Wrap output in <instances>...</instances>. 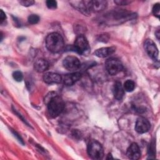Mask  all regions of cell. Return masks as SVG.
Wrapping results in <instances>:
<instances>
[{
	"instance_id": "d6986e66",
	"label": "cell",
	"mask_w": 160,
	"mask_h": 160,
	"mask_svg": "<svg viewBox=\"0 0 160 160\" xmlns=\"http://www.w3.org/2000/svg\"><path fill=\"white\" fill-rule=\"evenodd\" d=\"M159 12H160V6L159 3H156L153 6L152 8V13L154 16L159 18Z\"/></svg>"
},
{
	"instance_id": "3957f363",
	"label": "cell",
	"mask_w": 160,
	"mask_h": 160,
	"mask_svg": "<svg viewBox=\"0 0 160 160\" xmlns=\"http://www.w3.org/2000/svg\"><path fill=\"white\" fill-rule=\"evenodd\" d=\"M88 153L93 159H101L104 156V150L102 145L97 141H91L88 146Z\"/></svg>"
},
{
	"instance_id": "277c9868",
	"label": "cell",
	"mask_w": 160,
	"mask_h": 160,
	"mask_svg": "<svg viewBox=\"0 0 160 160\" xmlns=\"http://www.w3.org/2000/svg\"><path fill=\"white\" fill-rule=\"evenodd\" d=\"M74 49L79 54L86 55L89 53L90 47L86 38L82 35H78L74 41Z\"/></svg>"
},
{
	"instance_id": "4316f807",
	"label": "cell",
	"mask_w": 160,
	"mask_h": 160,
	"mask_svg": "<svg viewBox=\"0 0 160 160\" xmlns=\"http://www.w3.org/2000/svg\"><path fill=\"white\" fill-rule=\"evenodd\" d=\"M109 158H111V159H112V156H111V154H108V157L107 158V159H108Z\"/></svg>"
},
{
	"instance_id": "5bb4252c",
	"label": "cell",
	"mask_w": 160,
	"mask_h": 160,
	"mask_svg": "<svg viewBox=\"0 0 160 160\" xmlns=\"http://www.w3.org/2000/svg\"><path fill=\"white\" fill-rule=\"evenodd\" d=\"M34 68L38 72H43L49 68V62L44 59H38L34 64Z\"/></svg>"
},
{
	"instance_id": "5b68a950",
	"label": "cell",
	"mask_w": 160,
	"mask_h": 160,
	"mask_svg": "<svg viewBox=\"0 0 160 160\" xmlns=\"http://www.w3.org/2000/svg\"><path fill=\"white\" fill-rule=\"evenodd\" d=\"M105 67L108 72L112 76L118 74L123 69L121 62L116 58L108 59L105 62Z\"/></svg>"
},
{
	"instance_id": "ffe728a7",
	"label": "cell",
	"mask_w": 160,
	"mask_h": 160,
	"mask_svg": "<svg viewBox=\"0 0 160 160\" xmlns=\"http://www.w3.org/2000/svg\"><path fill=\"white\" fill-rule=\"evenodd\" d=\"M46 6L49 9H55L57 7V2L54 0H48L46 1Z\"/></svg>"
},
{
	"instance_id": "2e32d148",
	"label": "cell",
	"mask_w": 160,
	"mask_h": 160,
	"mask_svg": "<svg viewBox=\"0 0 160 160\" xmlns=\"http://www.w3.org/2000/svg\"><path fill=\"white\" fill-rule=\"evenodd\" d=\"M135 88V83L133 81L128 79L124 83V89L126 90L127 92H131Z\"/></svg>"
},
{
	"instance_id": "e0dca14e",
	"label": "cell",
	"mask_w": 160,
	"mask_h": 160,
	"mask_svg": "<svg viewBox=\"0 0 160 160\" xmlns=\"http://www.w3.org/2000/svg\"><path fill=\"white\" fill-rule=\"evenodd\" d=\"M28 22L31 24H37L39 21V17L37 14H31L28 17Z\"/></svg>"
},
{
	"instance_id": "d4e9b609",
	"label": "cell",
	"mask_w": 160,
	"mask_h": 160,
	"mask_svg": "<svg viewBox=\"0 0 160 160\" xmlns=\"http://www.w3.org/2000/svg\"><path fill=\"white\" fill-rule=\"evenodd\" d=\"M12 133H13L14 136H16V138L18 139V141L23 144H24V142H23L22 139V138H21V137L20 136V135H19L18 132H16V131H12Z\"/></svg>"
},
{
	"instance_id": "6da1fadb",
	"label": "cell",
	"mask_w": 160,
	"mask_h": 160,
	"mask_svg": "<svg viewBox=\"0 0 160 160\" xmlns=\"http://www.w3.org/2000/svg\"><path fill=\"white\" fill-rule=\"evenodd\" d=\"M46 46L50 52L58 53L61 51L64 47V39L59 33L51 32L46 38Z\"/></svg>"
},
{
	"instance_id": "8fae6325",
	"label": "cell",
	"mask_w": 160,
	"mask_h": 160,
	"mask_svg": "<svg viewBox=\"0 0 160 160\" xmlns=\"http://www.w3.org/2000/svg\"><path fill=\"white\" fill-rule=\"evenodd\" d=\"M43 80L46 83L48 84L60 83L62 81V78L58 73L48 72L44 74Z\"/></svg>"
},
{
	"instance_id": "cb8c5ba5",
	"label": "cell",
	"mask_w": 160,
	"mask_h": 160,
	"mask_svg": "<svg viewBox=\"0 0 160 160\" xmlns=\"http://www.w3.org/2000/svg\"><path fill=\"white\" fill-rule=\"evenodd\" d=\"M6 16L5 13L3 12V11L2 9L0 10V21H1V24H2L3 22V21L6 19Z\"/></svg>"
},
{
	"instance_id": "4fadbf2b",
	"label": "cell",
	"mask_w": 160,
	"mask_h": 160,
	"mask_svg": "<svg viewBox=\"0 0 160 160\" xmlns=\"http://www.w3.org/2000/svg\"><path fill=\"white\" fill-rule=\"evenodd\" d=\"M116 51L114 47H104L96 50L94 52V55L99 58H106L114 53Z\"/></svg>"
},
{
	"instance_id": "603a6c76",
	"label": "cell",
	"mask_w": 160,
	"mask_h": 160,
	"mask_svg": "<svg viewBox=\"0 0 160 160\" xmlns=\"http://www.w3.org/2000/svg\"><path fill=\"white\" fill-rule=\"evenodd\" d=\"M114 2L116 3L118 5H127L129 3H130V1H122V0H118V1H114Z\"/></svg>"
},
{
	"instance_id": "484cf974",
	"label": "cell",
	"mask_w": 160,
	"mask_h": 160,
	"mask_svg": "<svg viewBox=\"0 0 160 160\" xmlns=\"http://www.w3.org/2000/svg\"><path fill=\"white\" fill-rule=\"evenodd\" d=\"M156 37H157V39H159V30H158L156 32Z\"/></svg>"
},
{
	"instance_id": "7402d4cb",
	"label": "cell",
	"mask_w": 160,
	"mask_h": 160,
	"mask_svg": "<svg viewBox=\"0 0 160 160\" xmlns=\"http://www.w3.org/2000/svg\"><path fill=\"white\" fill-rule=\"evenodd\" d=\"M149 153L151 154V156H153L155 154V148H154V144L151 143L149 146Z\"/></svg>"
},
{
	"instance_id": "ac0fdd59",
	"label": "cell",
	"mask_w": 160,
	"mask_h": 160,
	"mask_svg": "<svg viewBox=\"0 0 160 160\" xmlns=\"http://www.w3.org/2000/svg\"><path fill=\"white\" fill-rule=\"evenodd\" d=\"M12 77L14 80L18 82H20L23 79V75L22 72L19 71H16L12 73Z\"/></svg>"
},
{
	"instance_id": "9c48e42d",
	"label": "cell",
	"mask_w": 160,
	"mask_h": 160,
	"mask_svg": "<svg viewBox=\"0 0 160 160\" xmlns=\"http://www.w3.org/2000/svg\"><path fill=\"white\" fill-rule=\"evenodd\" d=\"M151 128V124L149 121L142 117L138 118L136 124H135V130L136 132L140 134L147 132Z\"/></svg>"
},
{
	"instance_id": "30bf717a",
	"label": "cell",
	"mask_w": 160,
	"mask_h": 160,
	"mask_svg": "<svg viewBox=\"0 0 160 160\" xmlns=\"http://www.w3.org/2000/svg\"><path fill=\"white\" fill-rule=\"evenodd\" d=\"M126 155L131 159L137 160L141 157V151L139 146L136 142H132L128 148Z\"/></svg>"
},
{
	"instance_id": "7c38bea8",
	"label": "cell",
	"mask_w": 160,
	"mask_h": 160,
	"mask_svg": "<svg viewBox=\"0 0 160 160\" xmlns=\"http://www.w3.org/2000/svg\"><path fill=\"white\" fill-rule=\"evenodd\" d=\"M81 76H82L81 74L79 72H72V73L65 75L63 78V81L65 85L72 86L76 81L79 80Z\"/></svg>"
},
{
	"instance_id": "52a82bcc",
	"label": "cell",
	"mask_w": 160,
	"mask_h": 160,
	"mask_svg": "<svg viewBox=\"0 0 160 160\" xmlns=\"http://www.w3.org/2000/svg\"><path fill=\"white\" fill-rule=\"evenodd\" d=\"M144 48L148 56L154 61H158L159 51L155 43L150 39L145 40L144 43Z\"/></svg>"
},
{
	"instance_id": "44dd1931",
	"label": "cell",
	"mask_w": 160,
	"mask_h": 160,
	"mask_svg": "<svg viewBox=\"0 0 160 160\" xmlns=\"http://www.w3.org/2000/svg\"><path fill=\"white\" fill-rule=\"evenodd\" d=\"M19 3L21 4H22V6H31L34 3V1H32V0H27V1H24V0H22V1H19Z\"/></svg>"
},
{
	"instance_id": "ba28073f",
	"label": "cell",
	"mask_w": 160,
	"mask_h": 160,
	"mask_svg": "<svg viewBox=\"0 0 160 160\" xmlns=\"http://www.w3.org/2000/svg\"><path fill=\"white\" fill-rule=\"evenodd\" d=\"M62 65L67 70L74 71L78 70L80 68L81 63L78 58L72 56H69L64 59Z\"/></svg>"
},
{
	"instance_id": "9a60e30c",
	"label": "cell",
	"mask_w": 160,
	"mask_h": 160,
	"mask_svg": "<svg viewBox=\"0 0 160 160\" xmlns=\"http://www.w3.org/2000/svg\"><path fill=\"white\" fill-rule=\"evenodd\" d=\"M124 89L120 82L116 81V82H114L112 88L114 97L118 100H121L124 96Z\"/></svg>"
},
{
	"instance_id": "7a4b0ae2",
	"label": "cell",
	"mask_w": 160,
	"mask_h": 160,
	"mask_svg": "<svg viewBox=\"0 0 160 160\" xmlns=\"http://www.w3.org/2000/svg\"><path fill=\"white\" fill-rule=\"evenodd\" d=\"M48 110L49 115L52 118L58 116L63 111L64 104L62 98L56 94H50L47 101Z\"/></svg>"
},
{
	"instance_id": "8992f818",
	"label": "cell",
	"mask_w": 160,
	"mask_h": 160,
	"mask_svg": "<svg viewBox=\"0 0 160 160\" xmlns=\"http://www.w3.org/2000/svg\"><path fill=\"white\" fill-rule=\"evenodd\" d=\"M88 11L98 12L103 11L107 6V1L103 0H94L84 1Z\"/></svg>"
}]
</instances>
